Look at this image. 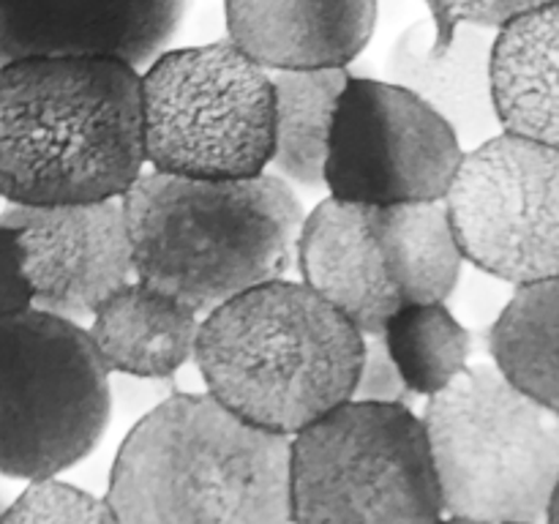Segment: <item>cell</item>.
Here are the masks:
<instances>
[{
  "instance_id": "12",
  "label": "cell",
  "mask_w": 559,
  "mask_h": 524,
  "mask_svg": "<svg viewBox=\"0 0 559 524\" xmlns=\"http://www.w3.org/2000/svg\"><path fill=\"white\" fill-rule=\"evenodd\" d=\"M186 0H0V66L20 58H115L151 66Z\"/></svg>"
},
{
  "instance_id": "26",
  "label": "cell",
  "mask_w": 559,
  "mask_h": 524,
  "mask_svg": "<svg viewBox=\"0 0 559 524\" xmlns=\"http://www.w3.org/2000/svg\"><path fill=\"white\" fill-rule=\"evenodd\" d=\"M544 524H559V480H557V489L551 495L549 502V513H546V522Z\"/></svg>"
},
{
  "instance_id": "25",
  "label": "cell",
  "mask_w": 559,
  "mask_h": 524,
  "mask_svg": "<svg viewBox=\"0 0 559 524\" xmlns=\"http://www.w3.org/2000/svg\"><path fill=\"white\" fill-rule=\"evenodd\" d=\"M36 309V295L25 273V240L16 227L0 224V317Z\"/></svg>"
},
{
  "instance_id": "2",
  "label": "cell",
  "mask_w": 559,
  "mask_h": 524,
  "mask_svg": "<svg viewBox=\"0 0 559 524\" xmlns=\"http://www.w3.org/2000/svg\"><path fill=\"white\" fill-rule=\"evenodd\" d=\"M136 278L197 314L298 271L304 207L273 172L200 180L142 172L123 196Z\"/></svg>"
},
{
  "instance_id": "7",
  "label": "cell",
  "mask_w": 559,
  "mask_h": 524,
  "mask_svg": "<svg viewBox=\"0 0 559 524\" xmlns=\"http://www.w3.org/2000/svg\"><path fill=\"white\" fill-rule=\"evenodd\" d=\"M145 162L180 178L267 172L276 140L271 71L229 38L167 49L140 74Z\"/></svg>"
},
{
  "instance_id": "15",
  "label": "cell",
  "mask_w": 559,
  "mask_h": 524,
  "mask_svg": "<svg viewBox=\"0 0 559 524\" xmlns=\"http://www.w3.org/2000/svg\"><path fill=\"white\" fill-rule=\"evenodd\" d=\"M298 273L364 336H382L388 320L402 309L371 238L366 205L322 200L300 227Z\"/></svg>"
},
{
  "instance_id": "22",
  "label": "cell",
  "mask_w": 559,
  "mask_h": 524,
  "mask_svg": "<svg viewBox=\"0 0 559 524\" xmlns=\"http://www.w3.org/2000/svg\"><path fill=\"white\" fill-rule=\"evenodd\" d=\"M0 524H120L107 497H96L66 480L27 484L5 505Z\"/></svg>"
},
{
  "instance_id": "4",
  "label": "cell",
  "mask_w": 559,
  "mask_h": 524,
  "mask_svg": "<svg viewBox=\"0 0 559 524\" xmlns=\"http://www.w3.org/2000/svg\"><path fill=\"white\" fill-rule=\"evenodd\" d=\"M364 349V333L309 284L278 278L213 309L194 360L229 413L295 437L353 402Z\"/></svg>"
},
{
  "instance_id": "5",
  "label": "cell",
  "mask_w": 559,
  "mask_h": 524,
  "mask_svg": "<svg viewBox=\"0 0 559 524\" xmlns=\"http://www.w3.org/2000/svg\"><path fill=\"white\" fill-rule=\"evenodd\" d=\"M448 519L544 524L559 480V415L506 380L467 366L424 413Z\"/></svg>"
},
{
  "instance_id": "23",
  "label": "cell",
  "mask_w": 559,
  "mask_h": 524,
  "mask_svg": "<svg viewBox=\"0 0 559 524\" xmlns=\"http://www.w3.org/2000/svg\"><path fill=\"white\" fill-rule=\"evenodd\" d=\"M551 3H559V0H426L431 14L429 20L435 25L437 49L451 47L453 36L462 25L502 31L519 16Z\"/></svg>"
},
{
  "instance_id": "10",
  "label": "cell",
  "mask_w": 559,
  "mask_h": 524,
  "mask_svg": "<svg viewBox=\"0 0 559 524\" xmlns=\"http://www.w3.org/2000/svg\"><path fill=\"white\" fill-rule=\"evenodd\" d=\"M464 260L522 284L559 276V147L491 136L464 151L445 196Z\"/></svg>"
},
{
  "instance_id": "17",
  "label": "cell",
  "mask_w": 559,
  "mask_h": 524,
  "mask_svg": "<svg viewBox=\"0 0 559 524\" xmlns=\"http://www.w3.org/2000/svg\"><path fill=\"white\" fill-rule=\"evenodd\" d=\"M491 80L502 131L559 147V3L497 31Z\"/></svg>"
},
{
  "instance_id": "18",
  "label": "cell",
  "mask_w": 559,
  "mask_h": 524,
  "mask_svg": "<svg viewBox=\"0 0 559 524\" xmlns=\"http://www.w3.org/2000/svg\"><path fill=\"white\" fill-rule=\"evenodd\" d=\"M366 222L402 306L445 303L464 262L445 200L366 207Z\"/></svg>"
},
{
  "instance_id": "14",
  "label": "cell",
  "mask_w": 559,
  "mask_h": 524,
  "mask_svg": "<svg viewBox=\"0 0 559 524\" xmlns=\"http://www.w3.org/2000/svg\"><path fill=\"white\" fill-rule=\"evenodd\" d=\"M497 31L462 25L451 47L437 49L431 20L415 22L388 52V76L429 104L453 131L464 151L502 134L495 104L491 55Z\"/></svg>"
},
{
  "instance_id": "24",
  "label": "cell",
  "mask_w": 559,
  "mask_h": 524,
  "mask_svg": "<svg viewBox=\"0 0 559 524\" xmlns=\"http://www.w3.org/2000/svg\"><path fill=\"white\" fill-rule=\"evenodd\" d=\"M355 402L371 404H407L415 398L399 371L396 360L388 353L382 336H366L364 360H360L358 382H355Z\"/></svg>"
},
{
  "instance_id": "29",
  "label": "cell",
  "mask_w": 559,
  "mask_h": 524,
  "mask_svg": "<svg viewBox=\"0 0 559 524\" xmlns=\"http://www.w3.org/2000/svg\"><path fill=\"white\" fill-rule=\"evenodd\" d=\"M5 205H9V202L3 200V196H0V216H3V211H5Z\"/></svg>"
},
{
  "instance_id": "27",
  "label": "cell",
  "mask_w": 559,
  "mask_h": 524,
  "mask_svg": "<svg viewBox=\"0 0 559 524\" xmlns=\"http://www.w3.org/2000/svg\"><path fill=\"white\" fill-rule=\"evenodd\" d=\"M9 502H11V495L3 489V486H0V516H3V511H5V505H9Z\"/></svg>"
},
{
  "instance_id": "8",
  "label": "cell",
  "mask_w": 559,
  "mask_h": 524,
  "mask_svg": "<svg viewBox=\"0 0 559 524\" xmlns=\"http://www.w3.org/2000/svg\"><path fill=\"white\" fill-rule=\"evenodd\" d=\"M109 374L80 322L0 317V478L36 484L80 464L109 424Z\"/></svg>"
},
{
  "instance_id": "9",
  "label": "cell",
  "mask_w": 559,
  "mask_h": 524,
  "mask_svg": "<svg viewBox=\"0 0 559 524\" xmlns=\"http://www.w3.org/2000/svg\"><path fill=\"white\" fill-rule=\"evenodd\" d=\"M464 147L456 131L407 87L349 76L328 140L325 189L366 207L440 202Z\"/></svg>"
},
{
  "instance_id": "19",
  "label": "cell",
  "mask_w": 559,
  "mask_h": 524,
  "mask_svg": "<svg viewBox=\"0 0 559 524\" xmlns=\"http://www.w3.org/2000/svg\"><path fill=\"white\" fill-rule=\"evenodd\" d=\"M347 69L271 71L276 91V140L267 172L300 189H325L328 140Z\"/></svg>"
},
{
  "instance_id": "13",
  "label": "cell",
  "mask_w": 559,
  "mask_h": 524,
  "mask_svg": "<svg viewBox=\"0 0 559 524\" xmlns=\"http://www.w3.org/2000/svg\"><path fill=\"white\" fill-rule=\"evenodd\" d=\"M224 14L265 71L347 69L374 36L377 0H224Z\"/></svg>"
},
{
  "instance_id": "6",
  "label": "cell",
  "mask_w": 559,
  "mask_h": 524,
  "mask_svg": "<svg viewBox=\"0 0 559 524\" xmlns=\"http://www.w3.org/2000/svg\"><path fill=\"white\" fill-rule=\"evenodd\" d=\"M295 524H442L424 418L407 404L347 402L289 442Z\"/></svg>"
},
{
  "instance_id": "16",
  "label": "cell",
  "mask_w": 559,
  "mask_h": 524,
  "mask_svg": "<svg viewBox=\"0 0 559 524\" xmlns=\"http://www.w3.org/2000/svg\"><path fill=\"white\" fill-rule=\"evenodd\" d=\"M202 320L191 306L134 278L98 306L87 333L109 371L167 380L197 355Z\"/></svg>"
},
{
  "instance_id": "11",
  "label": "cell",
  "mask_w": 559,
  "mask_h": 524,
  "mask_svg": "<svg viewBox=\"0 0 559 524\" xmlns=\"http://www.w3.org/2000/svg\"><path fill=\"white\" fill-rule=\"evenodd\" d=\"M0 224L22 233L36 309L49 314L82 325L115 289L136 278L123 196L80 205H5Z\"/></svg>"
},
{
  "instance_id": "20",
  "label": "cell",
  "mask_w": 559,
  "mask_h": 524,
  "mask_svg": "<svg viewBox=\"0 0 559 524\" xmlns=\"http://www.w3.org/2000/svg\"><path fill=\"white\" fill-rule=\"evenodd\" d=\"M508 382L559 415V276L516 287L489 333Z\"/></svg>"
},
{
  "instance_id": "1",
  "label": "cell",
  "mask_w": 559,
  "mask_h": 524,
  "mask_svg": "<svg viewBox=\"0 0 559 524\" xmlns=\"http://www.w3.org/2000/svg\"><path fill=\"white\" fill-rule=\"evenodd\" d=\"M145 164L134 66L115 58L0 66V196L9 205L120 200Z\"/></svg>"
},
{
  "instance_id": "28",
  "label": "cell",
  "mask_w": 559,
  "mask_h": 524,
  "mask_svg": "<svg viewBox=\"0 0 559 524\" xmlns=\"http://www.w3.org/2000/svg\"><path fill=\"white\" fill-rule=\"evenodd\" d=\"M442 524H489V522H467V519H445Z\"/></svg>"
},
{
  "instance_id": "3",
  "label": "cell",
  "mask_w": 559,
  "mask_h": 524,
  "mask_svg": "<svg viewBox=\"0 0 559 524\" xmlns=\"http://www.w3.org/2000/svg\"><path fill=\"white\" fill-rule=\"evenodd\" d=\"M289 442L211 393H173L123 440L107 502L120 524H295Z\"/></svg>"
},
{
  "instance_id": "21",
  "label": "cell",
  "mask_w": 559,
  "mask_h": 524,
  "mask_svg": "<svg viewBox=\"0 0 559 524\" xmlns=\"http://www.w3.org/2000/svg\"><path fill=\"white\" fill-rule=\"evenodd\" d=\"M415 396H437L467 369L473 338L445 303H404L382 331Z\"/></svg>"
}]
</instances>
